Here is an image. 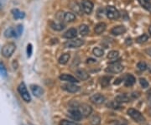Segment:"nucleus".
<instances>
[{"label":"nucleus","mask_w":151,"mask_h":125,"mask_svg":"<svg viewBox=\"0 0 151 125\" xmlns=\"http://www.w3.org/2000/svg\"><path fill=\"white\" fill-rule=\"evenodd\" d=\"M90 124H91V125H100V124H101V118L98 115H94L91 119Z\"/></svg>","instance_id":"28"},{"label":"nucleus","mask_w":151,"mask_h":125,"mask_svg":"<svg viewBox=\"0 0 151 125\" xmlns=\"http://www.w3.org/2000/svg\"><path fill=\"white\" fill-rule=\"evenodd\" d=\"M4 36L6 38H12V37H16L15 34V29L14 28H9L4 31Z\"/></svg>","instance_id":"23"},{"label":"nucleus","mask_w":151,"mask_h":125,"mask_svg":"<svg viewBox=\"0 0 151 125\" xmlns=\"http://www.w3.org/2000/svg\"><path fill=\"white\" fill-rule=\"evenodd\" d=\"M70 60V54L68 53H65L62 55H60V57L59 58V63L61 65H65Z\"/></svg>","instance_id":"26"},{"label":"nucleus","mask_w":151,"mask_h":125,"mask_svg":"<svg viewBox=\"0 0 151 125\" xmlns=\"http://www.w3.org/2000/svg\"><path fill=\"white\" fill-rule=\"evenodd\" d=\"M128 114L134 120L136 123L139 124H144L145 122V118L143 116L140 112H139L138 110L134 108H130L128 110Z\"/></svg>","instance_id":"1"},{"label":"nucleus","mask_w":151,"mask_h":125,"mask_svg":"<svg viewBox=\"0 0 151 125\" xmlns=\"http://www.w3.org/2000/svg\"><path fill=\"white\" fill-rule=\"evenodd\" d=\"M4 2H5V0H0V9L4 6Z\"/></svg>","instance_id":"44"},{"label":"nucleus","mask_w":151,"mask_h":125,"mask_svg":"<svg viewBox=\"0 0 151 125\" xmlns=\"http://www.w3.org/2000/svg\"><path fill=\"white\" fill-rule=\"evenodd\" d=\"M123 70H124V65H121L119 62H115L109 65V66L106 69V71L109 73H120L123 71Z\"/></svg>","instance_id":"5"},{"label":"nucleus","mask_w":151,"mask_h":125,"mask_svg":"<svg viewBox=\"0 0 151 125\" xmlns=\"http://www.w3.org/2000/svg\"><path fill=\"white\" fill-rule=\"evenodd\" d=\"M60 125H80L76 124L75 122H71V121H68V120H61Z\"/></svg>","instance_id":"38"},{"label":"nucleus","mask_w":151,"mask_h":125,"mask_svg":"<svg viewBox=\"0 0 151 125\" xmlns=\"http://www.w3.org/2000/svg\"><path fill=\"white\" fill-rule=\"evenodd\" d=\"M12 14L14 16V19H24L25 17V14L24 12L19 11L18 9H14L12 10Z\"/></svg>","instance_id":"21"},{"label":"nucleus","mask_w":151,"mask_h":125,"mask_svg":"<svg viewBox=\"0 0 151 125\" xmlns=\"http://www.w3.org/2000/svg\"><path fill=\"white\" fill-rule=\"evenodd\" d=\"M26 51H27V57L28 58H29V57L32 55V53H33V46L31 44H28Z\"/></svg>","instance_id":"39"},{"label":"nucleus","mask_w":151,"mask_h":125,"mask_svg":"<svg viewBox=\"0 0 151 125\" xmlns=\"http://www.w3.org/2000/svg\"><path fill=\"white\" fill-rule=\"evenodd\" d=\"M106 98L104 96H103L102 94H94L92 95V97L90 98V101L92 102V103L97 104V105H100V104H103L105 102Z\"/></svg>","instance_id":"11"},{"label":"nucleus","mask_w":151,"mask_h":125,"mask_svg":"<svg viewBox=\"0 0 151 125\" xmlns=\"http://www.w3.org/2000/svg\"><path fill=\"white\" fill-rule=\"evenodd\" d=\"M50 25L52 29L54 30H56V31H60L62 30L64 28H65V25L60 23V22H55V21H50Z\"/></svg>","instance_id":"18"},{"label":"nucleus","mask_w":151,"mask_h":125,"mask_svg":"<svg viewBox=\"0 0 151 125\" xmlns=\"http://www.w3.org/2000/svg\"><path fill=\"white\" fill-rule=\"evenodd\" d=\"M111 79H112L111 76H103V78H102V81H101V85H102V87H108V85L110 84V80H111Z\"/></svg>","instance_id":"29"},{"label":"nucleus","mask_w":151,"mask_h":125,"mask_svg":"<svg viewBox=\"0 0 151 125\" xmlns=\"http://www.w3.org/2000/svg\"><path fill=\"white\" fill-rule=\"evenodd\" d=\"M145 52L147 54L149 55L150 56H151V48H149V49H146L145 50Z\"/></svg>","instance_id":"43"},{"label":"nucleus","mask_w":151,"mask_h":125,"mask_svg":"<svg viewBox=\"0 0 151 125\" xmlns=\"http://www.w3.org/2000/svg\"><path fill=\"white\" fill-rule=\"evenodd\" d=\"M92 53H93L94 55H96L97 57H101V56H103V54H104V51H103V49L98 48V47H96V48L93 49Z\"/></svg>","instance_id":"31"},{"label":"nucleus","mask_w":151,"mask_h":125,"mask_svg":"<svg viewBox=\"0 0 151 125\" xmlns=\"http://www.w3.org/2000/svg\"><path fill=\"white\" fill-rule=\"evenodd\" d=\"M76 76H77L80 80H82V81H86L89 78V74L86 72L85 70H77L76 71Z\"/></svg>","instance_id":"17"},{"label":"nucleus","mask_w":151,"mask_h":125,"mask_svg":"<svg viewBox=\"0 0 151 125\" xmlns=\"http://www.w3.org/2000/svg\"><path fill=\"white\" fill-rule=\"evenodd\" d=\"M79 33L81 35L85 36L89 33V27L86 24H81L79 26Z\"/></svg>","instance_id":"27"},{"label":"nucleus","mask_w":151,"mask_h":125,"mask_svg":"<svg viewBox=\"0 0 151 125\" xmlns=\"http://www.w3.org/2000/svg\"><path fill=\"white\" fill-rule=\"evenodd\" d=\"M106 27H107V25H106V24H105V23H103V22L98 23L97 25L95 26L94 31H95V33L97 34H102V33L105 31Z\"/></svg>","instance_id":"20"},{"label":"nucleus","mask_w":151,"mask_h":125,"mask_svg":"<svg viewBox=\"0 0 151 125\" xmlns=\"http://www.w3.org/2000/svg\"><path fill=\"white\" fill-rule=\"evenodd\" d=\"M30 89H31V92H32L33 95L35 97L40 98L43 95L44 90L42 89V87H40L38 85H31L30 86Z\"/></svg>","instance_id":"12"},{"label":"nucleus","mask_w":151,"mask_h":125,"mask_svg":"<svg viewBox=\"0 0 151 125\" xmlns=\"http://www.w3.org/2000/svg\"><path fill=\"white\" fill-rule=\"evenodd\" d=\"M18 92L20 94L21 98L24 99V101H25L26 103H29L31 101V97L28 92L27 87L25 86L24 82H21L19 84V86L18 87Z\"/></svg>","instance_id":"3"},{"label":"nucleus","mask_w":151,"mask_h":125,"mask_svg":"<svg viewBox=\"0 0 151 125\" xmlns=\"http://www.w3.org/2000/svg\"><path fill=\"white\" fill-rule=\"evenodd\" d=\"M136 82V80H135V77L133 75H127V76H125V79H124V85L126 86V87H132L134 84Z\"/></svg>","instance_id":"19"},{"label":"nucleus","mask_w":151,"mask_h":125,"mask_svg":"<svg viewBox=\"0 0 151 125\" xmlns=\"http://www.w3.org/2000/svg\"><path fill=\"white\" fill-rule=\"evenodd\" d=\"M81 9L85 14H91L93 10V4L90 0H82L81 1Z\"/></svg>","instance_id":"6"},{"label":"nucleus","mask_w":151,"mask_h":125,"mask_svg":"<svg viewBox=\"0 0 151 125\" xmlns=\"http://www.w3.org/2000/svg\"><path fill=\"white\" fill-rule=\"evenodd\" d=\"M137 67H138L140 71H145L148 66H147V65H146V63L145 61H140V62L138 63Z\"/></svg>","instance_id":"36"},{"label":"nucleus","mask_w":151,"mask_h":125,"mask_svg":"<svg viewBox=\"0 0 151 125\" xmlns=\"http://www.w3.org/2000/svg\"><path fill=\"white\" fill-rule=\"evenodd\" d=\"M77 108H78V109L80 110V112H81L82 117H88V116L92 113V107H91V106H89L88 104H86V103L79 104Z\"/></svg>","instance_id":"8"},{"label":"nucleus","mask_w":151,"mask_h":125,"mask_svg":"<svg viewBox=\"0 0 151 125\" xmlns=\"http://www.w3.org/2000/svg\"><path fill=\"white\" fill-rule=\"evenodd\" d=\"M148 39H149L148 34H143L142 35L139 36L138 38L136 39V41H137V43H139V44L145 43L146 41L148 40Z\"/></svg>","instance_id":"30"},{"label":"nucleus","mask_w":151,"mask_h":125,"mask_svg":"<svg viewBox=\"0 0 151 125\" xmlns=\"http://www.w3.org/2000/svg\"><path fill=\"white\" fill-rule=\"evenodd\" d=\"M119 51H117V50H112V51H110L108 54V59H110V60H112V59H116V58L119 56Z\"/></svg>","instance_id":"33"},{"label":"nucleus","mask_w":151,"mask_h":125,"mask_svg":"<svg viewBox=\"0 0 151 125\" xmlns=\"http://www.w3.org/2000/svg\"><path fill=\"white\" fill-rule=\"evenodd\" d=\"M126 30L127 29L124 25H118V26H115L112 29L111 34H113V35H120V34H123L126 32Z\"/></svg>","instance_id":"15"},{"label":"nucleus","mask_w":151,"mask_h":125,"mask_svg":"<svg viewBox=\"0 0 151 125\" xmlns=\"http://www.w3.org/2000/svg\"><path fill=\"white\" fill-rule=\"evenodd\" d=\"M139 4H140L147 11H149L150 13H151V3L147 1V0H138Z\"/></svg>","instance_id":"25"},{"label":"nucleus","mask_w":151,"mask_h":125,"mask_svg":"<svg viewBox=\"0 0 151 125\" xmlns=\"http://www.w3.org/2000/svg\"><path fill=\"white\" fill-rule=\"evenodd\" d=\"M70 9L73 10V12H75L76 14H81V11H82V9H81V7H80L79 4H78L76 2H72V3L70 4Z\"/></svg>","instance_id":"24"},{"label":"nucleus","mask_w":151,"mask_h":125,"mask_svg":"<svg viewBox=\"0 0 151 125\" xmlns=\"http://www.w3.org/2000/svg\"><path fill=\"white\" fill-rule=\"evenodd\" d=\"M107 107L113 109H119V108H121V107H120V103H119L116 102V101H112V102L108 103L107 104Z\"/></svg>","instance_id":"32"},{"label":"nucleus","mask_w":151,"mask_h":125,"mask_svg":"<svg viewBox=\"0 0 151 125\" xmlns=\"http://www.w3.org/2000/svg\"><path fill=\"white\" fill-rule=\"evenodd\" d=\"M147 97H148V100H149V103L151 105V89H150L147 93Z\"/></svg>","instance_id":"40"},{"label":"nucleus","mask_w":151,"mask_h":125,"mask_svg":"<svg viewBox=\"0 0 151 125\" xmlns=\"http://www.w3.org/2000/svg\"><path fill=\"white\" fill-rule=\"evenodd\" d=\"M68 116L74 120H81L82 119V115L77 107L70 108L68 112Z\"/></svg>","instance_id":"9"},{"label":"nucleus","mask_w":151,"mask_h":125,"mask_svg":"<svg viewBox=\"0 0 151 125\" xmlns=\"http://www.w3.org/2000/svg\"><path fill=\"white\" fill-rule=\"evenodd\" d=\"M139 83H140L141 87H143V88L149 87V82H148V81L146 80L145 78H140L139 79Z\"/></svg>","instance_id":"37"},{"label":"nucleus","mask_w":151,"mask_h":125,"mask_svg":"<svg viewBox=\"0 0 151 125\" xmlns=\"http://www.w3.org/2000/svg\"><path fill=\"white\" fill-rule=\"evenodd\" d=\"M84 44V41L81 39H76L72 40H68L65 43V48H78Z\"/></svg>","instance_id":"7"},{"label":"nucleus","mask_w":151,"mask_h":125,"mask_svg":"<svg viewBox=\"0 0 151 125\" xmlns=\"http://www.w3.org/2000/svg\"><path fill=\"white\" fill-rule=\"evenodd\" d=\"M60 80L61 81H64V82H70V83H76L79 81L74 77L73 76H70V75H68V74H63L61 76H60Z\"/></svg>","instance_id":"16"},{"label":"nucleus","mask_w":151,"mask_h":125,"mask_svg":"<svg viewBox=\"0 0 151 125\" xmlns=\"http://www.w3.org/2000/svg\"><path fill=\"white\" fill-rule=\"evenodd\" d=\"M106 14H107V17L111 20H117L120 16L119 10L113 7V6H108L106 9Z\"/></svg>","instance_id":"4"},{"label":"nucleus","mask_w":151,"mask_h":125,"mask_svg":"<svg viewBox=\"0 0 151 125\" xmlns=\"http://www.w3.org/2000/svg\"><path fill=\"white\" fill-rule=\"evenodd\" d=\"M86 62H87V63H95V62H96V60H95V59H92V58H89V59H87Z\"/></svg>","instance_id":"42"},{"label":"nucleus","mask_w":151,"mask_h":125,"mask_svg":"<svg viewBox=\"0 0 151 125\" xmlns=\"http://www.w3.org/2000/svg\"><path fill=\"white\" fill-rule=\"evenodd\" d=\"M23 30H24V28H23V25L22 24H19L16 28H15V34H16V38L17 37H19L23 33Z\"/></svg>","instance_id":"34"},{"label":"nucleus","mask_w":151,"mask_h":125,"mask_svg":"<svg viewBox=\"0 0 151 125\" xmlns=\"http://www.w3.org/2000/svg\"><path fill=\"white\" fill-rule=\"evenodd\" d=\"M0 76L2 77H6L7 76V70L4 64L0 63Z\"/></svg>","instance_id":"35"},{"label":"nucleus","mask_w":151,"mask_h":125,"mask_svg":"<svg viewBox=\"0 0 151 125\" xmlns=\"http://www.w3.org/2000/svg\"><path fill=\"white\" fill-rule=\"evenodd\" d=\"M76 19V15L71 12H66L63 14V20L65 22H73Z\"/></svg>","instance_id":"22"},{"label":"nucleus","mask_w":151,"mask_h":125,"mask_svg":"<svg viewBox=\"0 0 151 125\" xmlns=\"http://www.w3.org/2000/svg\"><path fill=\"white\" fill-rule=\"evenodd\" d=\"M61 87H62L63 90H65L66 92L71 93H75L80 90V87L76 86L75 83H70V82L66 83L65 85H63Z\"/></svg>","instance_id":"10"},{"label":"nucleus","mask_w":151,"mask_h":125,"mask_svg":"<svg viewBox=\"0 0 151 125\" xmlns=\"http://www.w3.org/2000/svg\"><path fill=\"white\" fill-rule=\"evenodd\" d=\"M15 49H16V45L14 43L10 42V43L6 44L2 49V55L5 58H9L14 53Z\"/></svg>","instance_id":"2"},{"label":"nucleus","mask_w":151,"mask_h":125,"mask_svg":"<svg viewBox=\"0 0 151 125\" xmlns=\"http://www.w3.org/2000/svg\"><path fill=\"white\" fill-rule=\"evenodd\" d=\"M76 35H77V30L74 28H70L68 30L65 31V34H63V37L68 39V40H71V39L76 38Z\"/></svg>","instance_id":"14"},{"label":"nucleus","mask_w":151,"mask_h":125,"mask_svg":"<svg viewBox=\"0 0 151 125\" xmlns=\"http://www.w3.org/2000/svg\"><path fill=\"white\" fill-rule=\"evenodd\" d=\"M28 125H33L32 124H28Z\"/></svg>","instance_id":"46"},{"label":"nucleus","mask_w":151,"mask_h":125,"mask_svg":"<svg viewBox=\"0 0 151 125\" xmlns=\"http://www.w3.org/2000/svg\"><path fill=\"white\" fill-rule=\"evenodd\" d=\"M149 33H150V34L151 35V25L149 27Z\"/></svg>","instance_id":"45"},{"label":"nucleus","mask_w":151,"mask_h":125,"mask_svg":"<svg viewBox=\"0 0 151 125\" xmlns=\"http://www.w3.org/2000/svg\"><path fill=\"white\" fill-rule=\"evenodd\" d=\"M131 99H132L131 95L129 96L128 94L124 93V94H120L119 96H117L115 98V101L118 102L119 103H129L131 101Z\"/></svg>","instance_id":"13"},{"label":"nucleus","mask_w":151,"mask_h":125,"mask_svg":"<svg viewBox=\"0 0 151 125\" xmlns=\"http://www.w3.org/2000/svg\"><path fill=\"white\" fill-rule=\"evenodd\" d=\"M125 42H126V45H132V39L127 38L126 39V41H125Z\"/></svg>","instance_id":"41"}]
</instances>
